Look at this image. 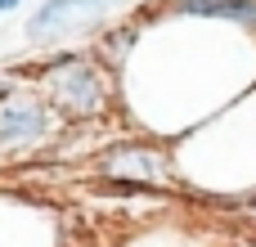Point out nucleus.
<instances>
[{"mask_svg": "<svg viewBox=\"0 0 256 247\" xmlns=\"http://www.w3.org/2000/svg\"><path fill=\"white\" fill-rule=\"evenodd\" d=\"M104 176L122 184H162L171 176V158L153 144H112L104 153Z\"/></svg>", "mask_w": 256, "mask_h": 247, "instance_id": "4", "label": "nucleus"}, {"mask_svg": "<svg viewBox=\"0 0 256 247\" xmlns=\"http://www.w3.org/2000/svg\"><path fill=\"white\" fill-rule=\"evenodd\" d=\"M45 104L54 108V117H68V122L99 117V108L108 104L104 72L81 54L50 58V68H45Z\"/></svg>", "mask_w": 256, "mask_h": 247, "instance_id": "1", "label": "nucleus"}, {"mask_svg": "<svg viewBox=\"0 0 256 247\" xmlns=\"http://www.w3.org/2000/svg\"><path fill=\"white\" fill-rule=\"evenodd\" d=\"M252 32H256V27H252Z\"/></svg>", "mask_w": 256, "mask_h": 247, "instance_id": "8", "label": "nucleus"}, {"mask_svg": "<svg viewBox=\"0 0 256 247\" xmlns=\"http://www.w3.org/2000/svg\"><path fill=\"white\" fill-rule=\"evenodd\" d=\"M117 0H45L32 18H27V40L45 45V40H63L76 32H90Z\"/></svg>", "mask_w": 256, "mask_h": 247, "instance_id": "3", "label": "nucleus"}, {"mask_svg": "<svg viewBox=\"0 0 256 247\" xmlns=\"http://www.w3.org/2000/svg\"><path fill=\"white\" fill-rule=\"evenodd\" d=\"M18 4H22V0H0V14H14Z\"/></svg>", "mask_w": 256, "mask_h": 247, "instance_id": "7", "label": "nucleus"}, {"mask_svg": "<svg viewBox=\"0 0 256 247\" xmlns=\"http://www.w3.org/2000/svg\"><path fill=\"white\" fill-rule=\"evenodd\" d=\"M50 130H54V108L45 104V94H27L14 86L0 94V148H32L50 140Z\"/></svg>", "mask_w": 256, "mask_h": 247, "instance_id": "2", "label": "nucleus"}, {"mask_svg": "<svg viewBox=\"0 0 256 247\" xmlns=\"http://www.w3.org/2000/svg\"><path fill=\"white\" fill-rule=\"evenodd\" d=\"M135 36H140V27H135V22L108 27V32H104V40H99V58H104L108 68H122V63H126V54H130V45H135Z\"/></svg>", "mask_w": 256, "mask_h": 247, "instance_id": "6", "label": "nucleus"}, {"mask_svg": "<svg viewBox=\"0 0 256 247\" xmlns=\"http://www.w3.org/2000/svg\"><path fill=\"white\" fill-rule=\"evenodd\" d=\"M162 14H171V18H225V22L256 27V0H166Z\"/></svg>", "mask_w": 256, "mask_h": 247, "instance_id": "5", "label": "nucleus"}]
</instances>
